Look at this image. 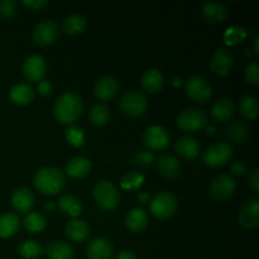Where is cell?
Returning <instances> with one entry per match:
<instances>
[{
	"label": "cell",
	"instance_id": "1",
	"mask_svg": "<svg viewBox=\"0 0 259 259\" xmlns=\"http://www.w3.org/2000/svg\"><path fill=\"white\" fill-rule=\"evenodd\" d=\"M83 110V103L76 93H65L57 99L53 105V116L56 120L65 125H72Z\"/></svg>",
	"mask_w": 259,
	"mask_h": 259
},
{
	"label": "cell",
	"instance_id": "2",
	"mask_svg": "<svg viewBox=\"0 0 259 259\" xmlns=\"http://www.w3.org/2000/svg\"><path fill=\"white\" fill-rule=\"evenodd\" d=\"M33 185L43 195L60 194L66 185V176L57 167H42L33 176Z\"/></svg>",
	"mask_w": 259,
	"mask_h": 259
},
{
	"label": "cell",
	"instance_id": "3",
	"mask_svg": "<svg viewBox=\"0 0 259 259\" xmlns=\"http://www.w3.org/2000/svg\"><path fill=\"white\" fill-rule=\"evenodd\" d=\"M94 200L100 209L105 211H113L118 207L120 201V194L115 185L109 180H101L94 186Z\"/></svg>",
	"mask_w": 259,
	"mask_h": 259
},
{
	"label": "cell",
	"instance_id": "4",
	"mask_svg": "<svg viewBox=\"0 0 259 259\" xmlns=\"http://www.w3.org/2000/svg\"><path fill=\"white\" fill-rule=\"evenodd\" d=\"M149 210L157 220H167L177 210V197L169 191L158 192L149 202Z\"/></svg>",
	"mask_w": 259,
	"mask_h": 259
},
{
	"label": "cell",
	"instance_id": "5",
	"mask_svg": "<svg viewBox=\"0 0 259 259\" xmlns=\"http://www.w3.org/2000/svg\"><path fill=\"white\" fill-rule=\"evenodd\" d=\"M207 125V114L202 109L189 108L177 116V126L186 133H195Z\"/></svg>",
	"mask_w": 259,
	"mask_h": 259
},
{
	"label": "cell",
	"instance_id": "6",
	"mask_svg": "<svg viewBox=\"0 0 259 259\" xmlns=\"http://www.w3.org/2000/svg\"><path fill=\"white\" fill-rule=\"evenodd\" d=\"M119 109L121 113L131 118L143 115L148 109V100L146 95L139 91H129L121 96L119 101Z\"/></svg>",
	"mask_w": 259,
	"mask_h": 259
},
{
	"label": "cell",
	"instance_id": "7",
	"mask_svg": "<svg viewBox=\"0 0 259 259\" xmlns=\"http://www.w3.org/2000/svg\"><path fill=\"white\" fill-rule=\"evenodd\" d=\"M233 156V147L227 142L214 143L202 153V162L210 168H219L230 161Z\"/></svg>",
	"mask_w": 259,
	"mask_h": 259
},
{
	"label": "cell",
	"instance_id": "8",
	"mask_svg": "<svg viewBox=\"0 0 259 259\" xmlns=\"http://www.w3.org/2000/svg\"><path fill=\"white\" fill-rule=\"evenodd\" d=\"M186 95L197 104H205L211 99L212 89L209 81L202 76H192L185 81Z\"/></svg>",
	"mask_w": 259,
	"mask_h": 259
},
{
	"label": "cell",
	"instance_id": "9",
	"mask_svg": "<svg viewBox=\"0 0 259 259\" xmlns=\"http://www.w3.org/2000/svg\"><path fill=\"white\" fill-rule=\"evenodd\" d=\"M60 35L58 25L53 20H42L34 27L32 32L33 42L40 47L53 45Z\"/></svg>",
	"mask_w": 259,
	"mask_h": 259
},
{
	"label": "cell",
	"instance_id": "10",
	"mask_svg": "<svg viewBox=\"0 0 259 259\" xmlns=\"http://www.w3.org/2000/svg\"><path fill=\"white\" fill-rule=\"evenodd\" d=\"M143 144L154 152L164 151L169 146V134L163 126L152 125L147 128L143 136Z\"/></svg>",
	"mask_w": 259,
	"mask_h": 259
},
{
	"label": "cell",
	"instance_id": "11",
	"mask_svg": "<svg viewBox=\"0 0 259 259\" xmlns=\"http://www.w3.org/2000/svg\"><path fill=\"white\" fill-rule=\"evenodd\" d=\"M237 182L232 176L220 175L210 184V195L218 201H227L234 195Z\"/></svg>",
	"mask_w": 259,
	"mask_h": 259
},
{
	"label": "cell",
	"instance_id": "12",
	"mask_svg": "<svg viewBox=\"0 0 259 259\" xmlns=\"http://www.w3.org/2000/svg\"><path fill=\"white\" fill-rule=\"evenodd\" d=\"M23 75L30 82H39L45 78L47 72V63L39 55L29 56L23 63Z\"/></svg>",
	"mask_w": 259,
	"mask_h": 259
},
{
	"label": "cell",
	"instance_id": "13",
	"mask_svg": "<svg viewBox=\"0 0 259 259\" xmlns=\"http://www.w3.org/2000/svg\"><path fill=\"white\" fill-rule=\"evenodd\" d=\"M239 224L245 229H255L259 224V201L257 199H248L240 206L238 212Z\"/></svg>",
	"mask_w": 259,
	"mask_h": 259
},
{
	"label": "cell",
	"instance_id": "14",
	"mask_svg": "<svg viewBox=\"0 0 259 259\" xmlns=\"http://www.w3.org/2000/svg\"><path fill=\"white\" fill-rule=\"evenodd\" d=\"M94 93L98 100L109 101L115 98L119 93V81L114 76L106 75L99 78L94 88Z\"/></svg>",
	"mask_w": 259,
	"mask_h": 259
},
{
	"label": "cell",
	"instance_id": "15",
	"mask_svg": "<svg viewBox=\"0 0 259 259\" xmlns=\"http://www.w3.org/2000/svg\"><path fill=\"white\" fill-rule=\"evenodd\" d=\"M114 248L110 240L104 237L91 240L86 248L88 259H113Z\"/></svg>",
	"mask_w": 259,
	"mask_h": 259
},
{
	"label": "cell",
	"instance_id": "16",
	"mask_svg": "<svg viewBox=\"0 0 259 259\" xmlns=\"http://www.w3.org/2000/svg\"><path fill=\"white\" fill-rule=\"evenodd\" d=\"M12 206L15 211L20 214L29 212L34 206V195L32 190L24 186L15 189L12 195Z\"/></svg>",
	"mask_w": 259,
	"mask_h": 259
},
{
	"label": "cell",
	"instance_id": "17",
	"mask_svg": "<svg viewBox=\"0 0 259 259\" xmlns=\"http://www.w3.org/2000/svg\"><path fill=\"white\" fill-rule=\"evenodd\" d=\"M233 66V56L227 48H219L215 51L210 62V68L218 76H227Z\"/></svg>",
	"mask_w": 259,
	"mask_h": 259
},
{
	"label": "cell",
	"instance_id": "18",
	"mask_svg": "<svg viewBox=\"0 0 259 259\" xmlns=\"http://www.w3.org/2000/svg\"><path fill=\"white\" fill-rule=\"evenodd\" d=\"M93 164H91L90 159L86 157L77 156L71 158L66 164V175L71 179L75 180H82L90 175Z\"/></svg>",
	"mask_w": 259,
	"mask_h": 259
},
{
	"label": "cell",
	"instance_id": "19",
	"mask_svg": "<svg viewBox=\"0 0 259 259\" xmlns=\"http://www.w3.org/2000/svg\"><path fill=\"white\" fill-rule=\"evenodd\" d=\"M201 15L206 22L212 24L224 23L229 17V9L222 3H206L201 8Z\"/></svg>",
	"mask_w": 259,
	"mask_h": 259
},
{
	"label": "cell",
	"instance_id": "20",
	"mask_svg": "<svg viewBox=\"0 0 259 259\" xmlns=\"http://www.w3.org/2000/svg\"><path fill=\"white\" fill-rule=\"evenodd\" d=\"M211 118L219 123H225L230 120L235 113V105L232 99L222 98L214 103L211 106Z\"/></svg>",
	"mask_w": 259,
	"mask_h": 259
},
{
	"label": "cell",
	"instance_id": "21",
	"mask_svg": "<svg viewBox=\"0 0 259 259\" xmlns=\"http://www.w3.org/2000/svg\"><path fill=\"white\" fill-rule=\"evenodd\" d=\"M157 171L162 177L168 180L176 179L181 171V164L176 157L171 154H163L157 161Z\"/></svg>",
	"mask_w": 259,
	"mask_h": 259
},
{
	"label": "cell",
	"instance_id": "22",
	"mask_svg": "<svg viewBox=\"0 0 259 259\" xmlns=\"http://www.w3.org/2000/svg\"><path fill=\"white\" fill-rule=\"evenodd\" d=\"M35 91L29 83H17L9 91V99L13 104L19 106H25L30 104L34 99Z\"/></svg>",
	"mask_w": 259,
	"mask_h": 259
},
{
	"label": "cell",
	"instance_id": "23",
	"mask_svg": "<svg viewBox=\"0 0 259 259\" xmlns=\"http://www.w3.org/2000/svg\"><path fill=\"white\" fill-rule=\"evenodd\" d=\"M148 212L142 207H136V209L131 210L125 217L126 228L136 234L146 230V228L148 227Z\"/></svg>",
	"mask_w": 259,
	"mask_h": 259
},
{
	"label": "cell",
	"instance_id": "24",
	"mask_svg": "<svg viewBox=\"0 0 259 259\" xmlns=\"http://www.w3.org/2000/svg\"><path fill=\"white\" fill-rule=\"evenodd\" d=\"M56 206L60 209V211L62 212L63 215L70 218L80 217L83 211L82 201H81L77 196L70 194L61 196Z\"/></svg>",
	"mask_w": 259,
	"mask_h": 259
},
{
	"label": "cell",
	"instance_id": "25",
	"mask_svg": "<svg viewBox=\"0 0 259 259\" xmlns=\"http://www.w3.org/2000/svg\"><path fill=\"white\" fill-rule=\"evenodd\" d=\"M141 85L146 93L157 94L162 90L164 85V76L157 68H151L146 71L141 78Z\"/></svg>",
	"mask_w": 259,
	"mask_h": 259
},
{
	"label": "cell",
	"instance_id": "26",
	"mask_svg": "<svg viewBox=\"0 0 259 259\" xmlns=\"http://www.w3.org/2000/svg\"><path fill=\"white\" fill-rule=\"evenodd\" d=\"M176 153L184 159H195L200 153V144L195 138L190 136H184L179 138L175 143Z\"/></svg>",
	"mask_w": 259,
	"mask_h": 259
},
{
	"label": "cell",
	"instance_id": "27",
	"mask_svg": "<svg viewBox=\"0 0 259 259\" xmlns=\"http://www.w3.org/2000/svg\"><path fill=\"white\" fill-rule=\"evenodd\" d=\"M65 234L72 242L82 243L90 237V228H89L88 223H85L83 220L73 219L66 225Z\"/></svg>",
	"mask_w": 259,
	"mask_h": 259
},
{
	"label": "cell",
	"instance_id": "28",
	"mask_svg": "<svg viewBox=\"0 0 259 259\" xmlns=\"http://www.w3.org/2000/svg\"><path fill=\"white\" fill-rule=\"evenodd\" d=\"M48 259H75V250L63 240H53L46 248Z\"/></svg>",
	"mask_w": 259,
	"mask_h": 259
},
{
	"label": "cell",
	"instance_id": "29",
	"mask_svg": "<svg viewBox=\"0 0 259 259\" xmlns=\"http://www.w3.org/2000/svg\"><path fill=\"white\" fill-rule=\"evenodd\" d=\"M20 228V220L17 214L13 212H4L0 215V238L8 239L12 238L15 233H18Z\"/></svg>",
	"mask_w": 259,
	"mask_h": 259
},
{
	"label": "cell",
	"instance_id": "30",
	"mask_svg": "<svg viewBox=\"0 0 259 259\" xmlns=\"http://www.w3.org/2000/svg\"><path fill=\"white\" fill-rule=\"evenodd\" d=\"M88 27V19L81 14H71L63 19V32L68 35L81 34Z\"/></svg>",
	"mask_w": 259,
	"mask_h": 259
},
{
	"label": "cell",
	"instance_id": "31",
	"mask_svg": "<svg viewBox=\"0 0 259 259\" xmlns=\"http://www.w3.org/2000/svg\"><path fill=\"white\" fill-rule=\"evenodd\" d=\"M239 113L245 120H255L258 116V99L255 95L247 94L239 101Z\"/></svg>",
	"mask_w": 259,
	"mask_h": 259
},
{
	"label": "cell",
	"instance_id": "32",
	"mask_svg": "<svg viewBox=\"0 0 259 259\" xmlns=\"http://www.w3.org/2000/svg\"><path fill=\"white\" fill-rule=\"evenodd\" d=\"M225 136L234 143H243L249 138V128L244 123L233 121L225 129Z\"/></svg>",
	"mask_w": 259,
	"mask_h": 259
},
{
	"label": "cell",
	"instance_id": "33",
	"mask_svg": "<svg viewBox=\"0 0 259 259\" xmlns=\"http://www.w3.org/2000/svg\"><path fill=\"white\" fill-rule=\"evenodd\" d=\"M89 119H90V123L93 124L94 126H104L109 123V119H110V110H109V108L105 104H95V105L90 109Z\"/></svg>",
	"mask_w": 259,
	"mask_h": 259
},
{
	"label": "cell",
	"instance_id": "34",
	"mask_svg": "<svg viewBox=\"0 0 259 259\" xmlns=\"http://www.w3.org/2000/svg\"><path fill=\"white\" fill-rule=\"evenodd\" d=\"M23 224H24V228L27 229V232L32 233V234H37V233L43 232L46 229L47 222H46V218L40 212L33 211L27 214Z\"/></svg>",
	"mask_w": 259,
	"mask_h": 259
},
{
	"label": "cell",
	"instance_id": "35",
	"mask_svg": "<svg viewBox=\"0 0 259 259\" xmlns=\"http://www.w3.org/2000/svg\"><path fill=\"white\" fill-rule=\"evenodd\" d=\"M18 253L24 259H38L42 257L43 247L35 240H24L18 247Z\"/></svg>",
	"mask_w": 259,
	"mask_h": 259
},
{
	"label": "cell",
	"instance_id": "36",
	"mask_svg": "<svg viewBox=\"0 0 259 259\" xmlns=\"http://www.w3.org/2000/svg\"><path fill=\"white\" fill-rule=\"evenodd\" d=\"M144 176L139 172L132 171L124 175L120 180V187L125 191H134L143 185Z\"/></svg>",
	"mask_w": 259,
	"mask_h": 259
},
{
	"label": "cell",
	"instance_id": "37",
	"mask_svg": "<svg viewBox=\"0 0 259 259\" xmlns=\"http://www.w3.org/2000/svg\"><path fill=\"white\" fill-rule=\"evenodd\" d=\"M65 138L71 146L76 147V148H80L85 144V133L77 125H68L66 129Z\"/></svg>",
	"mask_w": 259,
	"mask_h": 259
},
{
	"label": "cell",
	"instance_id": "38",
	"mask_svg": "<svg viewBox=\"0 0 259 259\" xmlns=\"http://www.w3.org/2000/svg\"><path fill=\"white\" fill-rule=\"evenodd\" d=\"M245 35H247V33H245V30L242 27H232L224 34V39L228 45L234 46L237 43L242 42L245 38Z\"/></svg>",
	"mask_w": 259,
	"mask_h": 259
},
{
	"label": "cell",
	"instance_id": "39",
	"mask_svg": "<svg viewBox=\"0 0 259 259\" xmlns=\"http://www.w3.org/2000/svg\"><path fill=\"white\" fill-rule=\"evenodd\" d=\"M18 5L14 0H0V18L9 19L15 15Z\"/></svg>",
	"mask_w": 259,
	"mask_h": 259
},
{
	"label": "cell",
	"instance_id": "40",
	"mask_svg": "<svg viewBox=\"0 0 259 259\" xmlns=\"http://www.w3.org/2000/svg\"><path fill=\"white\" fill-rule=\"evenodd\" d=\"M154 154L148 151H138L133 154V162L137 166L146 167L153 163Z\"/></svg>",
	"mask_w": 259,
	"mask_h": 259
},
{
	"label": "cell",
	"instance_id": "41",
	"mask_svg": "<svg viewBox=\"0 0 259 259\" xmlns=\"http://www.w3.org/2000/svg\"><path fill=\"white\" fill-rule=\"evenodd\" d=\"M245 81L252 86L259 85V67L257 62H250L245 67Z\"/></svg>",
	"mask_w": 259,
	"mask_h": 259
},
{
	"label": "cell",
	"instance_id": "42",
	"mask_svg": "<svg viewBox=\"0 0 259 259\" xmlns=\"http://www.w3.org/2000/svg\"><path fill=\"white\" fill-rule=\"evenodd\" d=\"M248 184L255 195L259 194V169L253 168L248 176Z\"/></svg>",
	"mask_w": 259,
	"mask_h": 259
},
{
	"label": "cell",
	"instance_id": "43",
	"mask_svg": "<svg viewBox=\"0 0 259 259\" xmlns=\"http://www.w3.org/2000/svg\"><path fill=\"white\" fill-rule=\"evenodd\" d=\"M37 93L39 94L40 96H45V98H47V96H51L53 93V86L52 83L50 82V81L47 80H42L38 82L37 85Z\"/></svg>",
	"mask_w": 259,
	"mask_h": 259
},
{
	"label": "cell",
	"instance_id": "44",
	"mask_svg": "<svg viewBox=\"0 0 259 259\" xmlns=\"http://www.w3.org/2000/svg\"><path fill=\"white\" fill-rule=\"evenodd\" d=\"M23 5L29 10L35 12V10H40L47 7L48 2H46V0H23Z\"/></svg>",
	"mask_w": 259,
	"mask_h": 259
},
{
	"label": "cell",
	"instance_id": "45",
	"mask_svg": "<svg viewBox=\"0 0 259 259\" xmlns=\"http://www.w3.org/2000/svg\"><path fill=\"white\" fill-rule=\"evenodd\" d=\"M245 171H247V166L243 161H235L230 166V172H232L233 176H242Z\"/></svg>",
	"mask_w": 259,
	"mask_h": 259
},
{
	"label": "cell",
	"instance_id": "46",
	"mask_svg": "<svg viewBox=\"0 0 259 259\" xmlns=\"http://www.w3.org/2000/svg\"><path fill=\"white\" fill-rule=\"evenodd\" d=\"M136 200L141 205H147V204H149V202H151V196H149L147 192L141 191V192H138V194H137Z\"/></svg>",
	"mask_w": 259,
	"mask_h": 259
},
{
	"label": "cell",
	"instance_id": "47",
	"mask_svg": "<svg viewBox=\"0 0 259 259\" xmlns=\"http://www.w3.org/2000/svg\"><path fill=\"white\" fill-rule=\"evenodd\" d=\"M115 259H137V255L132 250H121L118 253Z\"/></svg>",
	"mask_w": 259,
	"mask_h": 259
},
{
	"label": "cell",
	"instance_id": "48",
	"mask_svg": "<svg viewBox=\"0 0 259 259\" xmlns=\"http://www.w3.org/2000/svg\"><path fill=\"white\" fill-rule=\"evenodd\" d=\"M56 207H57V206H56L55 202H52V201H48L47 204L45 205V209L47 210V211H52V210H55Z\"/></svg>",
	"mask_w": 259,
	"mask_h": 259
},
{
	"label": "cell",
	"instance_id": "49",
	"mask_svg": "<svg viewBox=\"0 0 259 259\" xmlns=\"http://www.w3.org/2000/svg\"><path fill=\"white\" fill-rule=\"evenodd\" d=\"M215 132H217V128L214 125H206V133L209 136H214Z\"/></svg>",
	"mask_w": 259,
	"mask_h": 259
},
{
	"label": "cell",
	"instance_id": "50",
	"mask_svg": "<svg viewBox=\"0 0 259 259\" xmlns=\"http://www.w3.org/2000/svg\"><path fill=\"white\" fill-rule=\"evenodd\" d=\"M181 81H182V80H181V78H180V77H179V78H177V77H175V78H174V82H172V83H174L175 86H177V85L180 86V85H181V83H182Z\"/></svg>",
	"mask_w": 259,
	"mask_h": 259
},
{
	"label": "cell",
	"instance_id": "51",
	"mask_svg": "<svg viewBox=\"0 0 259 259\" xmlns=\"http://www.w3.org/2000/svg\"><path fill=\"white\" fill-rule=\"evenodd\" d=\"M258 40H259V38L257 37V38H255V43H254V53H255V55H258Z\"/></svg>",
	"mask_w": 259,
	"mask_h": 259
}]
</instances>
